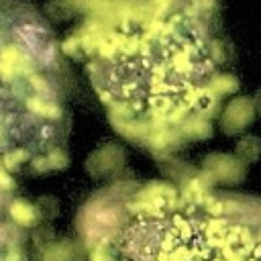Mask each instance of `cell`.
I'll list each match as a JSON object with an SVG mask.
<instances>
[{"label":"cell","instance_id":"2","mask_svg":"<svg viewBox=\"0 0 261 261\" xmlns=\"http://www.w3.org/2000/svg\"><path fill=\"white\" fill-rule=\"evenodd\" d=\"M92 261H261V202L208 194L135 196L118 216L98 212Z\"/></svg>","mask_w":261,"mask_h":261},{"label":"cell","instance_id":"3","mask_svg":"<svg viewBox=\"0 0 261 261\" xmlns=\"http://www.w3.org/2000/svg\"><path fill=\"white\" fill-rule=\"evenodd\" d=\"M59 61L45 20L18 0H0V155L31 157L61 133Z\"/></svg>","mask_w":261,"mask_h":261},{"label":"cell","instance_id":"1","mask_svg":"<svg viewBox=\"0 0 261 261\" xmlns=\"http://www.w3.org/2000/svg\"><path fill=\"white\" fill-rule=\"evenodd\" d=\"M222 51L202 16L159 0L122 12L90 73L116 122L135 133L196 130L222 98Z\"/></svg>","mask_w":261,"mask_h":261},{"label":"cell","instance_id":"4","mask_svg":"<svg viewBox=\"0 0 261 261\" xmlns=\"http://www.w3.org/2000/svg\"><path fill=\"white\" fill-rule=\"evenodd\" d=\"M10 210L8 204V177L0 171V216ZM0 261H27L22 247L18 245L16 226L0 220Z\"/></svg>","mask_w":261,"mask_h":261}]
</instances>
